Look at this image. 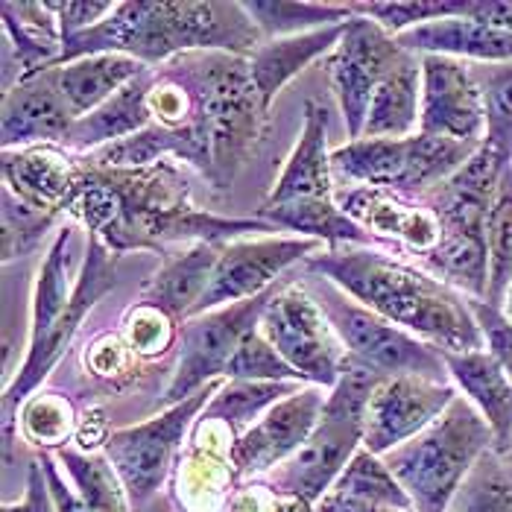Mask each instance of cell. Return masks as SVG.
<instances>
[{
  "label": "cell",
  "mask_w": 512,
  "mask_h": 512,
  "mask_svg": "<svg viewBox=\"0 0 512 512\" xmlns=\"http://www.w3.org/2000/svg\"><path fill=\"white\" fill-rule=\"evenodd\" d=\"M112 252L164 249L173 240L232 243L243 235L273 232L264 220H226L191 205V185L173 164L161 158L147 167H85L77 161L74 191L65 202Z\"/></svg>",
  "instance_id": "cell-1"
},
{
  "label": "cell",
  "mask_w": 512,
  "mask_h": 512,
  "mask_svg": "<svg viewBox=\"0 0 512 512\" xmlns=\"http://www.w3.org/2000/svg\"><path fill=\"white\" fill-rule=\"evenodd\" d=\"M305 273L334 281L363 308L422 337L439 352H480L483 334L474 322L469 296L375 246H334L305 261Z\"/></svg>",
  "instance_id": "cell-2"
},
{
  "label": "cell",
  "mask_w": 512,
  "mask_h": 512,
  "mask_svg": "<svg viewBox=\"0 0 512 512\" xmlns=\"http://www.w3.org/2000/svg\"><path fill=\"white\" fill-rule=\"evenodd\" d=\"M264 44L243 3H115L91 30L62 41L53 68L97 53L132 56L158 68L182 53H232L249 59Z\"/></svg>",
  "instance_id": "cell-3"
},
{
  "label": "cell",
  "mask_w": 512,
  "mask_h": 512,
  "mask_svg": "<svg viewBox=\"0 0 512 512\" xmlns=\"http://www.w3.org/2000/svg\"><path fill=\"white\" fill-rule=\"evenodd\" d=\"M507 167L512 164L480 144L454 176L419 197L439 223V243L419 264L472 299H486L489 293L486 220Z\"/></svg>",
  "instance_id": "cell-4"
},
{
  "label": "cell",
  "mask_w": 512,
  "mask_h": 512,
  "mask_svg": "<svg viewBox=\"0 0 512 512\" xmlns=\"http://www.w3.org/2000/svg\"><path fill=\"white\" fill-rule=\"evenodd\" d=\"M384 378L369 366L346 357L337 387L328 393L325 413L316 425L311 439L281 466L264 474V486L276 495L299 498L302 504L316 507L334 480L352 463L357 451L363 448L366 431V407L375 387Z\"/></svg>",
  "instance_id": "cell-5"
},
{
  "label": "cell",
  "mask_w": 512,
  "mask_h": 512,
  "mask_svg": "<svg viewBox=\"0 0 512 512\" xmlns=\"http://www.w3.org/2000/svg\"><path fill=\"white\" fill-rule=\"evenodd\" d=\"M489 451H495V439L486 419L466 395H457L434 425L381 460L410 495L416 512H448L466 477Z\"/></svg>",
  "instance_id": "cell-6"
},
{
  "label": "cell",
  "mask_w": 512,
  "mask_h": 512,
  "mask_svg": "<svg viewBox=\"0 0 512 512\" xmlns=\"http://www.w3.org/2000/svg\"><path fill=\"white\" fill-rule=\"evenodd\" d=\"M305 287L311 290L316 305L343 340L349 357L369 366L381 378H428L448 384V366L442 352L425 343L422 337L393 325L390 319L363 308L349 293H343L334 281L308 273Z\"/></svg>",
  "instance_id": "cell-7"
},
{
  "label": "cell",
  "mask_w": 512,
  "mask_h": 512,
  "mask_svg": "<svg viewBox=\"0 0 512 512\" xmlns=\"http://www.w3.org/2000/svg\"><path fill=\"white\" fill-rule=\"evenodd\" d=\"M480 144L416 132L410 138H360L331 153L334 176L360 188H381L404 197H422L454 176Z\"/></svg>",
  "instance_id": "cell-8"
},
{
  "label": "cell",
  "mask_w": 512,
  "mask_h": 512,
  "mask_svg": "<svg viewBox=\"0 0 512 512\" xmlns=\"http://www.w3.org/2000/svg\"><path fill=\"white\" fill-rule=\"evenodd\" d=\"M223 384L226 381L217 378L208 387H202L199 393L185 398L182 404H173L153 419L115 431L103 439V454L112 460L115 472L120 474V480L129 492L132 510L141 512L156 498L182 442H185L188 428L205 413V407L211 404V398Z\"/></svg>",
  "instance_id": "cell-9"
},
{
  "label": "cell",
  "mask_w": 512,
  "mask_h": 512,
  "mask_svg": "<svg viewBox=\"0 0 512 512\" xmlns=\"http://www.w3.org/2000/svg\"><path fill=\"white\" fill-rule=\"evenodd\" d=\"M258 328L308 384L337 387L349 352L305 284L276 287Z\"/></svg>",
  "instance_id": "cell-10"
},
{
  "label": "cell",
  "mask_w": 512,
  "mask_h": 512,
  "mask_svg": "<svg viewBox=\"0 0 512 512\" xmlns=\"http://www.w3.org/2000/svg\"><path fill=\"white\" fill-rule=\"evenodd\" d=\"M273 290L246 302L191 316L179 325V363L164 393L167 407L182 404L217 378H226V366L235 357L240 340L261 325Z\"/></svg>",
  "instance_id": "cell-11"
},
{
  "label": "cell",
  "mask_w": 512,
  "mask_h": 512,
  "mask_svg": "<svg viewBox=\"0 0 512 512\" xmlns=\"http://www.w3.org/2000/svg\"><path fill=\"white\" fill-rule=\"evenodd\" d=\"M112 287H115V255H112V249H109L100 237L91 235V240H88V258H85V264H82V273H79L77 290H74L71 305L65 308V314L59 316V322L50 328V334L44 337V343L27 349V357H24L18 375L6 384V393H3L6 463H9V457H12L18 407H21L24 398L33 393L41 381L50 375V369L59 363V357L65 355V349L71 346L74 334H77L79 325H82V316L88 314Z\"/></svg>",
  "instance_id": "cell-12"
},
{
  "label": "cell",
  "mask_w": 512,
  "mask_h": 512,
  "mask_svg": "<svg viewBox=\"0 0 512 512\" xmlns=\"http://www.w3.org/2000/svg\"><path fill=\"white\" fill-rule=\"evenodd\" d=\"M404 53L407 50L381 24L363 15H352L346 21L343 39L325 59V74L331 79L334 97L340 103L346 132L352 141L363 138L369 103L378 85L387 79Z\"/></svg>",
  "instance_id": "cell-13"
},
{
  "label": "cell",
  "mask_w": 512,
  "mask_h": 512,
  "mask_svg": "<svg viewBox=\"0 0 512 512\" xmlns=\"http://www.w3.org/2000/svg\"><path fill=\"white\" fill-rule=\"evenodd\" d=\"M322 246L325 243L311 237L278 235L252 237V240L240 237L232 243H223L214 278L194 316L217 311L223 305L246 302L273 290L278 276H284L293 264H305L308 258H314L316 252H322Z\"/></svg>",
  "instance_id": "cell-14"
},
{
  "label": "cell",
  "mask_w": 512,
  "mask_h": 512,
  "mask_svg": "<svg viewBox=\"0 0 512 512\" xmlns=\"http://www.w3.org/2000/svg\"><path fill=\"white\" fill-rule=\"evenodd\" d=\"M328 393L331 390L308 384L273 404L246 434L232 442L229 460L235 466V477H264L290 460L316 431Z\"/></svg>",
  "instance_id": "cell-15"
},
{
  "label": "cell",
  "mask_w": 512,
  "mask_h": 512,
  "mask_svg": "<svg viewBox=\"0 0 512 512\" xmlns=\"http://www.w3.org/2000/svg\"><path fill=\"white\" fill-rule=\"evenodd\" d=\"M454 384L428 381V378H384L366 407L363 448L375 457H384L398 445L419 436L428 425L448 410L457 398Z\"/></svg>",
  "instance_id": "cell-16"
},
{
  "label": "cell",
  "mask_w": 512,
  "mask_h": 512,
  "mask_svg": "<svg viewBox=\"0 0 512 512\" xmlns=\"http://www.w3.org/2000/svg\"><path fill=\"white\" fill-rule=\"evenodd\" d=\"M419 132L466 144H483L486 103L472 62L451 56H422Z\"/></svg>",
  "instance_id": "cell-17"
},
{
  "label": "cell",
  "mask_w": 512,
  "mask_h": 512,
  "mask_svg": "<svg viewBox=\"0 0 512 512\" xmlns=\"http://www.w3.org/2000/svg\"><path fill=\"white\" fill-rule=\"evenodd\" d=\"M337 205L393 249L419 255V261L434 252L439 243V223L419 197H404L381 188H352L337 194Z\"/></svg>",
  "instance_id": "cell-18"
},
{
  "label": "cell",
  "mask_w": 512,
  "mask_h": 512,
  "mask_svg": "<svg viewBox=\"0 0 512 512\" xmlns=\"http://www.w3.org/2000/svg\"><path fill=\"white\" fill-rule=\"evenodd\" d=\"M74 112L47 74L12 85L3 97V147L27 150L39 144H65L74 129Z\"/></svg>",
  "instance_id": "cell-19"
},
{
  "label": "cell",
  "mask_w": 512,
  "mask_h": 512,
  "mask_svg": "<svg viewBox=\"0 0 512 512\" xmlns=\"http://www.w3.org/2000/svg\"><path fill=\"white\" fill-rule=\"evenodd\" d=\"M334 167L328 153V112L314 100L305 103L302 138L293 147L273 194L264 205H322L334 202Z\"/></svg>",
  "instance_id": "cell-20"
},
{
  "label": "cell",
  "mask_w": 512,
  "mask_h": 512,
  "mask_svg": "<svg viewBox=\"0 0 512 512\" xmlns=\"http://www.w3.org/2000/svg\"><path fill=\"white\" fill-rule=\"evenodd\" d=\"M3 179L6 191L24 205L56 214L74 191L77 179V156L59 150L53 144H39L27 150H6L3 153Z\"/></svg>",
  "instance_id": "cell-21"
},
{
  "label": "cell",
  "mask_w": 512,
  "mask_h": 512,
  "mask_svg": "<svg viewBox=\"0 0 512 512\" xmlns=\"http://www.w3.org/2000/svg\"><path fill=\"white\" fill-rule=\"evenodd\" d=\"M454 387L474 404V410L486 419L495 454L507 457L512 451V381L498 366V360L486 349L480 352H442Z\"/></svg>",
  "instance_id": "cell-22"
},
{
  "label": "cell",
  "mask_w": 512,
  "mask_h": 512,
  "mask_svg": "<svg viewBox=\"0 0 512 512\" xmlns=\"http://www.w3.org/2000/svg\"><path fill=\"white\" fill-rule=\"evenodd\" d=\"M395 39L404 50L416 56H451V59H463L474 65L512 62V33L492 30L466 15L413 27Z\"/></svg>",
  "instance_id": "cell-23"
},
{
  "label": "cell",
  "mask_w": 512,
  "mask_h": 512,
  "mask_svg": "<svg viewBox=\"0 0 512 512\" xmlns=\"http://www.w3.org/2000/svg\"><path fill=\"white\" fill-rule=\"evenodd\" d=\"M150 88H153V68H147L141 77H135L129 85H123L118 94L112 100H106L100 109L79 118L62 147L71 156L79 158L144 132L153 123Z\"/></svg>",
  "instance_id": "cell-24"
},
{
  "label": "cell",
  "mask_w": 512,
  "mask_h": 512,
  "mask_svg": "<svg viewBox=\"0 0 512 512\" xmlns=\"http://www.w3.org/2000/svg\"><path fill=\"white\" fill-rule=\"evenodd\" d=\"M314 512H416L381 457L360 448Z\"/></svg>",
  "instance_id": "cell-25"
},
{
  "label": "cell",
  "mask_w": 512,
  "mask_h": 512,
  "mask_svg": "<svg viewBox=\"0 0 512 512\" xmlns=\"http://www.w3.org/2000/svg\"><path fill=\"white\" fill-rule=\"evenodd\" d=\"M220 249H223L220 243H194L188 252L170 258L158 270V276L144 287L138 302L156 308L173 322L191 319L197 314V305L214 278Z\"/></svg>",
  "instance_id": "cell-26"
},
{
  "label": "cell",
  "mask_w": 512,
  "mask_h": 512,
  "mask_svg": "<svg viewBox=\"0 0 512 512\" xmlns=\"http://www.w3.org/2000/svg\"><path fill=\"white\" fill-rule=\"evenodd\" d=\"M150 65L132 59V56H120V53H97V56H85L71 65H59L44 71L50 82L56 85V91L65 97L68 109L74 112V118H85L94 109H100L106 100H112L123 85H129L135 77H141Z\"/></svg>",
  "instance_id": "cell-27"
},
{
  "label": "cell",
  "mask_w": 512,
  "mask_h": 512,
  "mask_svg": "<svg viewBox=\"0 0 512 512\" xmlns=\"http://www.w3.org/2000/svg\"><path fill=\"white\" fill-rule=\"evenodd\" d=\"M346 33V24H334V27H322L314 33H302V36H290V39L264 41L252 56H249V71L252 82L261 94L264 109L270 112L276 94L296 77L302 74L311 62L319 56L331 53Z\"/></svg>",
  "instance_id": "cell-28"
},
{
  "label": "cell",
  "mask_w": 512,
  "mask_h": 512,
  "mask_svg": "<svg viewBox=\"0 0 512 512\" xmlns=\"http://www.w3.org/2000/svg\"><path fill=\"white\" fill-rule=\"evenodd\" d=\"M422 123V56L404 53L387 79L378 85L363 138H410Z\"/></svg>",
  "instance_id": "cell-29"
},
{
  "label": "cell",
  "mask_w": 512,
  "mask_h": 512,
  "mask_svg": "<svg viewBox=\"0 0 512 512\" xmlns=\"http://www.w3.org/2000/svg\"><path fill=\"white\" fill-rule=\"evenodd\" d=\"M74 261H77V255H74V229L65 226L53 240V246H50V252H47V258L41 264L39 278H36L33 328H30V346L27 349L44 343L50 328L59 322V316L65 314V308L71 305L79 281V278H74Z\"/></svg>",
  "instance_id": "cell-30"
},
{
  "label": "cell",
  "mask_w": 512,
  "mask_h": 512,
  "mask_svg": "<svg viewBox=\"0 0 512 512\" xmlns=\"http://www.w3.org/2000/svg\"><path fill=\"white\" fill-rule=\"evenodd\" d=\"M299 390L302 381H226L199 416V425H226L240 439L273 404Z\"/></svg>",
  "instance_id": "cell-31"
},
{
  "label": "cell",
  "mask_w": 512,
  "mask_h": 512,
  "mask_svg": "<svg viewBox=\"0 0 512 512\" xmlns=\"http://www.w3.org/2000/svg\"><path fill=\"white\" fill-rule=\"evenodd\" d=\"M264 41L290 39L322 27L346 24L355 12L352 3H314V0H252L243 3Z\"/></svg>",
  "instance_id": "cell-32"
},
{
  "label": "cell",
  "mask_w": 512,
  "mask_h": 512,
  "mask_svg": "<svg viewBox=\"0 0 512 512\" xmlns=\"http://www.w3.org/2000/svg\"><path fill=\"white\" fill-rule=\"evenodd\" d=\"M71 483L77 486L79 498L91 512H132L129 492L115 472L112 460L103 451H74V448H56L53 454Z\"/></svg>",
  "instance_id": "cell-33"
},
{
  "label": "cell",
  "mask_w": 512,
  "mask_h": 512,
  "mask_svg": "<svg viewBox=\"0 0 512 512\" xmlns=\"http://www.w3.org/2000/svg\"><path fill=\"white\" fill-rule=\"evenodd\" d=\"M486 246H489L486 302L504 308L507 290L512 287V167L504 170L498 182V194L486 220Z\"/></svg>",
  "instance_id": "cell-34"
},
{
  "label": "cell",
  "mask_w": 512,
  "mask_h": 512,
  "mask_svg": "<svg viewBox=\"0 0 512 512\" xmlns=\"http://www.w3.org/2000/svg\"><path fill=\"white\" fill-rule=\"evenodd\" d=\"M486 103V138L483 144L512 164V62L472 65Z\"/></svg>",
  "instance_id": "cell-35"
},
{
  "label": "cell",
  "mask_w": 512,
  "mask_h": 512,
  "mask_svg": "<svg viewBox=\"0 0 512 512\" xmlns=\"http://www.w3.org/2000/svg\"><path fill=\"white\" fill-rule=\"evenodd\" d=\"M448 512H512V477L495 451L474 466Z\"/></svg>",
  "instance_id": "cell-36"
},
{
  "label": "cell",
  "mask_w": 512,
  "mask_h": 512,
  "mask_svg": "<svg viewBox=\"0 0 512 512\" xmlns=\"http://www.w3.org/2000/svg\"><path fill=\"white\" fill-rule=\"evenodd\" d=\"M352 12L381 24L390 36L413 27L466 15V0H393V3H352Z\"/></svg>",
  "instance_id": "cell-37"
},
{
  "label": "cell",
  "mask_w": 512,
  "mask_h": 512,
  "mask_svg": "<svg viewBox=\"0 0 512 512\" xmlns=\"http://www.w3.org/2000/svg\"><path fill=\"white\" fill-rule=\"evenodd\" d=\"M226 381H302L308 384L284 357L278 355L276 346L261 334V328L249 331L235 357L226 366Z\"/></svg>",
  "instance_id": "cell-38"
},
{
  "label": "cell",
  "mask_w": 512,
  "mask_h": 512,
  "mask_svg": "<svg viewBox=\"0 0 512 512\" xmlns=\"http://www.w3.org/2000/svg\"><path fill=\"white\" fill-rule=\"evenodd\" d=\"M53 214L36 211L30 205H24L18 197H12L3 188V261H15L21 255H27L41 235L50 229Z\"/></svg>",
  "instance_id": "cell-39"
},
{
  "label": "cell",
  "mask_w": 512,
  "mask_h": 512,
  "mask_svg": "<svg viewBox=\"0 0 512 512\" xmlns=\"http://www.w3.org/2000/svg\"><path fill=\"white\" fill-rule=\"evenodd\" d=\"M126 340H129V349L138 357H156L164 355L173 340L179 337L176 334V322L170 316H164L156 308L138 302L129 316H126Z\"/></svg>",
  "instance_id": "cell-40"
},
{
  "label": "cell",
  "mask_w": 512,
  "mask_h": 512,
  "mask_svg": "<svg viewBox=\"0 0 512 512\" xmlns=\"http://www.w3.org/2000/svg\"><path fill=\"white\" fill-rule=\"evenodd\" d=\"M469 308H472L474 322L483 334L486 352L498 360V366L510 375L512 381V319L504 308H498L486 299L469 296Z\"/></svg>",
  "instance_id": "cell-41"
},
{
  "label": "cell",
  "mask_w": 512,
  "mask_h": 512,
  "mask_svg": "<svg viewBox=\"0 0 512 512\" xmlns=\"http://www.w3.org/2000/svg\"><path fill=\"white\" fill-rule=\"evenodd\" d=\"M50 9L59 21L62 41H68L79 33H85V30H91V27H97L115 9V3L112 0H103V3H97V0H65V3H50Z\"/></svg>",
  "instance_id": "cell-42"
},
{
  "label": "cell",
  "mask_w": 512,
  "mask_h": 512,
  "mask_svg": "<svg viewBox=\"0 0 512 512\" xmlns=\"http://www.w3.org/2000/svg\"><path fill=\"white\" fill-rule=\"evenodd\" d=\"M33 410H39L41 416H44V422L39 419H24V431L27 436L36 442V445H59V442H65L68 434H71V413H68V407L62 404V401H56L53 407H50V401H39V404H33Z\"/></svg>",
  "instance_id": "cell-43"
},
{
  "label": "cell",
  "mask_w": 512,
  "mask_h": 512,
  "mask_svg": "<svg viewBox=\"0 0 512 512\" xmlns=\"http://www.w3.org/2000/svg\"><path fill=\"white\" fill-rule=\"evenodd\" d=\"M36 460L41 463V472H44V480H47V489H50V498H53L56 512H91L85 507V501L79 498L77 489H71V483L65 480V474L59 472L53 454L44 451Z\"/></svg>",
  "instance_id": "cell-44"
},
{
  "label": "cell",
  "mask_w": 512,
  "mask_h": 512,
  "mask_svg": "<svg viewBox=\"0 0 512 512\" xmlns=\"http://www.w3.org/2000/svg\"><path fill=\"white\" fill-rule=\"evenodd\" d=\"M3 512H56L39 460H33L27 466V492H24V501L21 504H6Z\"/></svg>",
  "instance_id": "cell-45"
},
{
  "label": "cell",
  "mask_w": 512,
  "mask_h": 512,
  "mask_svg": "<svg viewBox=\"0 0 512 512\" xmlns=\"http://www.w3.org/2000/svg\"><path fill=\"white\" fill-rule=\"evenodd\" d=\"M466 18L512 33V0H466Z\"/></svg>",
  "instance_id": "cell-46"
},
{
  "label": "cell",
  "mask_w": 512,
  "mask_h": 512,
  "mask_svg": "<svg viewBox=\"0 0 512 512\" xmlns=\"http://www.w3.org/2000/svg\"><path fill=\"white\" fill-rule=\"evenodd\" d=\"M141 512H185L176 507V495H156Z\"/></svg>",
  "instance_id": "cell-47"
},
{
  "label": "cell",
  "mask_w": 512,
  "mask_h": 512,
  "mask_svg": "<svg viewBox=\"0 0 512 512\" xmlns=\"http://www.w3.org/2000/svg\"><path fill=\"white\" fill-rule=\"evenodd\" d=\"M504 311H507V316L512 319V287L507 290V299H504Z\"/></svg>",
  "instance_id": "cell-48"
},
{
  "label": "cell",
  "mask_w": 512,
  "mask_h": 512,
  "mask_svg": "<svg viewBox=\"0 0 512 512\" xmlns=\"http://www.w3.org/2000/svg\"><path fill=\"white\" fill-rule=\"evenodd\" d=\"M501 460H504V469H507V472H510V477H512V451L507 454V457H501Z\"/></svg>",
  "instance_id": "cell-49"
}]
</instances>
